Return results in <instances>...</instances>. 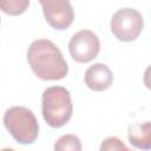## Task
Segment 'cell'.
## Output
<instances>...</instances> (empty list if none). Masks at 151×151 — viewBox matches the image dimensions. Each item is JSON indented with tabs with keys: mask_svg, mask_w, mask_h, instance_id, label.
Returning <instances> with one entry per match:
<instances>
[{
	"mask_svg": "<svg viewBox=\"0 0 151 151\" xmlns=\"http://www.w3.org/2000/svg\"><path fill=\"white\" fill-rule=\"evenodd\" d=\"M26 57L33 73L42 80H60L67 76L68 66L61 51L48 39L34 40Z\"/></svg>",
	"mask_w": 151,
	"mask_h": 151,
	"instance_id": "6da1fadb",
	"label": "cell"
},
{
	"mask_svg": "<svg viewBox=\"0 0 151 151\" xmlns=\"http://www.w3.org/2000/svg\"><path fill=\"white\" fill-rule=\"evenodd\" d=\"M41 112L44 120L51 127L66 125L73 113L72 99L68 90L63 86H50L42 92Z\"/></svg>",
	"mask_w": 151,
	"mask_h": 151,
	"instance_id": "7a4b0ae2",
	"label": "cell"
},
{
	"mask_svg": "<svg viewBox=\"0 0 151 151\" xmlns=\"http://www.w3.org/2000/svg\"><path fill=\"white\" fill-rule=\"evenodd\" d=\"M4 125L9 134L22 145L33 144L39 134V124L32 110L25 106H13L4 114Z\"/></svg>",
	"mask_w": 151,
	"mask_h": 151,
	"instance_id": "3957f363",
	"label": "cell"
},
{
	"mask_svg": "<svg viewBox=\"0 0 151 151\" xmlns=\"http://www.w3.org/2000/svg\"><path fill=\"white\" fill-rule=\"evenodd\" d=\"M111 32L120 41H133L143 31L144 20L134 8H120L111 18Z\"/></svg>",
	"mask_w": 151,
	"mask_h": 151,
	"instance_id": "277c9868",
	"label": "cell"
},
{
	"mask_svg": "<svg viewBox=\"0 0 151 151\" xmlns=\"http://www.w3.org/2000/svg\"><path fill=\"white\" fill-rule=\"evenodd\" d=\"M100 51V41L98 35L90 29L78 31L72 35L68 42V52L77 63L92 61Z\"/></svg>",
	"mask_w": 151,
	"mask_h": 151,
	"instance_id": "5b68a950",
	"label": "cell"
},
{
	"mask_svg": "<svg viewBox=\"0 0 151 151\" xmlns=\"http://www.w3.org/2000/svg\"><path fill=\"white\" fill-rule=\"evenodd\" d=\"M47 24L58 31L68 28L74 19L70 0H39Z\"/></svg>",
	"mask_w": 151,
	"mask_h": 151,
	"instance_id": "8992f818",
	"label": "cell"
},
{
	"mask_svg": "<svg viewBox=\"0 0 151 151\" xmlns=\"http://www.w3.org/2000/svg\"><path fill=\"white\" fill-rule=\"evenodd\" d=\"M84 80L88 88L96 92H101L112 85L113 74L107 65L97 63L86 70Z\"/></svg>",
	"mask_w": 151,
	"mask_h": 151,
	"instance_id": "52a82bcc",
	"label": "cell"
},
{
	"mask_svg": "<svg viewBox=\"0 0 151 151\" xmlns=\"http://www.w3.org/2000/svg\"><path fill=\"white\" fill-rule=\"evenodd\" d=\"M127 137L132 146L140 150H151V122L131 124Z\"/></svg>",
	"mask_w": 151,
	"mask_h": 151,
	"instance_id": "ba28073f",
	"label": "cell"
},
{
	"mask_svg": "<svg viewBox=\"0 0 151 151\" xmlns=\"http://www.w3.org/2000/svg\"><path fill=\"white\" fill-rule=\"evenodd\" d=\"M29 0H0L1 11L8 15H20L26 12Z\"/></svg>",
	"mask_w": 151,
	"mask_h": 151,
	"instance_id": "9c48e42d",
	"label": "cell"
},
{
	"mask_svg": "<svg viewBox=\"0 0 151 151\" xmlns=\"http://www.w3.org/2000/svg\"><path fill=\"white\" fill-rule=\"evenodd\" d=\"M55 151H80L81 150V143L80 139L74 134H64L61 136L54 144Z\"/></svg>",
	"mask_w": 151,
	"mask_h": 151,
	"instance_id": "30bf717a",
	"label": "cell"
},
{
	"mask_svg": "<svg viewBox=\"0 0 151 151\" xmlns=\"http://www.w3.org/2000/svg\"><path fill=\"white\" fill-rule=\"evenodd\" d=\"M100 150L101 151H106V150H125V151H127L129 149L118 137H109L103 140V143L100 145Z\"/></svg>",
	"mask_w": 151,
	"mask_h": 151,
	"instance_id": "8fae6325",
	"label": "cell"
},
{
	"mask_svg": "<svg viewBox=\"0 0 151 151\" xmlns=\"http://www.w3.org/2000/svg\"><path fill=\"white\" fill-rule=\"evenodd\" d=\"M143 80H144L145 86H146L149 90H151V65L145 70V72H144V77H143Z\"/></svg>",
	"mask_w": 151,
	"mask_h": 151,
	"instance_id": "7c38bea8",
	"label": "cell"
}]
</instances>
